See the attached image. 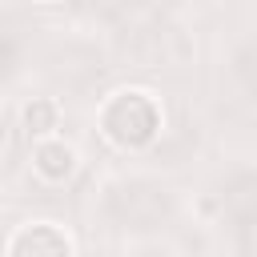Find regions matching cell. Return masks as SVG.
<instances>
[{
	"mask_svg": "<svg viewBox=\"0 0 257 257\" xmlns=\"http://www.w3.org/2000/svg\"><path fill=\"white\" fill-rule=\"evenodd\" d=\"M241 241H245L249 253H257V213H253L249 221H241Z\"/></svg>",
	"mask_w": 257,
	"mask_h": 257,
	"instance_id": "9c48e42d",
	"label": "cell"
},
{
	"mask_svg": "<svg viewBox=\"0 0 257 257\" xmlns=\"http://www.w3.org/2000/svg\"><path fill=\"white\" fill-rule=\"evenodd\" d=\"M237 76L245 80L249 92H257V44H249V48L237 56Z\"/></svg>",
	"mask_w": 257,
	"mask_h": 257,
	"instance_id": "8992f818",
	"label": "cell"
},
{
	"mask_svg": "<svg viewBox=\"0 0 257 257\" xmlns=\"http://www.w3.org/2000/svg\"><path fill=\"white\" fill-rule=\"evenodd\" d=\"M52 116H56L52 104H48V100H36V104L28 108V128H32V133H44V128H52Z\"/></svg>",
	"mask_w": 257,
	"mask_h": 257,
	"instance_id": "ba28073f",
	"label": "cell"
},
{
	"mask_svg": "<svg viewBox=\"0 0 257 257\" xmlns=\"http://www.w3.org/2000/svg\"><path fill=\"white\" fill-rule=\"evenodd\" d=\"M36 169L44 173V177H68V169H72V153L64 149V145H44V149H36Z\"/></svg>",
	"mask_w": 257,
	"mask_h": 257,
	"instance_id": "5b68a950",
	"label": "cell"
},
{
	"mask_svg": "<svg viewBox=\"0 0 257 257\" xmlns=\"http://www.w3.org/2000/svg\"><path fill=\"white\" fill-rule=\"evenodd\" d=\"M12 257H68V241L48 229V225H32V229H20L12 237Z\"/></svg>",
	"mask_w": 257,
	"mask_h": 257,
	"instance_id": "3957f363",
	"label": "cell"
},
{
	"mask_svg": "<svg viewBox=\"0 0 257 257\" xmlns=\"http://www.w3.org/2000/svg\"><path fill=\"white\" fill-rule=\"evenodd\" d=\"M104 128L108 137H116L120 145H141L153 137L157 128V108L141 96V92H120L108 108H104Z\"/></svg>",
	"mask_w": 257,
	"mask_h": 257,
	"instance_id": "7a4b0ae2",
	"label": "cell"
},
{
	"mask_svg": "<svg viewBox=\"0 0 257 257\" xmlns=\"http://www.w3.org/2000/svg\"><path fill=\"white\" fill-rule=\"evenodd\" d=\"M225 209L233 213V221H249L257 213V177H237L229 189H225Z\"/></svg>",
	"mask_w": 257,
	"mask_h": 257,
	"instance_id": "277c9868",
	"label": "cell"
},
{
	"mask_svg": "<svg viewBox=\"0 0 257 257\" xmlns=\"http://www.w3.org/2000/svg\"><path fill=\"white\" fill-rule=\"evenodd\" d=\"M96 12H104V16H128V12H141L145 8V0H88Z\"/></svg>",
	"mask_w": 257,
	"mask_h": 257,
	"instance_id": "52a82bcc",
	"label": "cell"
},
{
	"mask_svg": "<svg viewBox=\"0 0 257 257\" xmlns=\"http://www.w3.org/2000/svg\"><path fill=\"white\" fill-rule=\"evenodd\" d=\"M112 217L128 229H153L169 217V193L153 181H128L112 193Z\"/></svg>",
	"mask_w": 257,
	"mask_h": 257,
	"instance_id": "6da1fadb",
	"label": "cell"
}]
</instances>
